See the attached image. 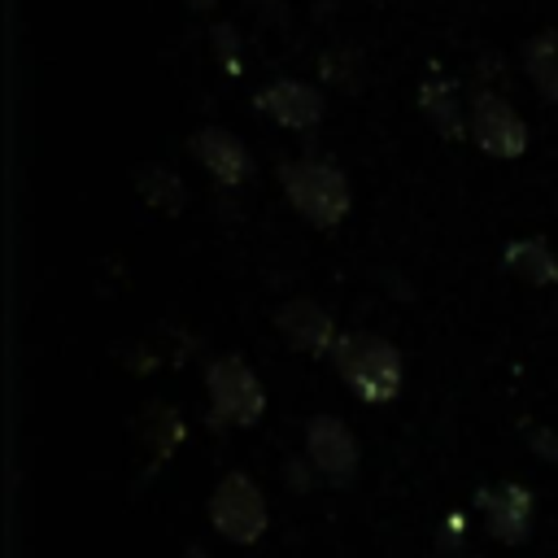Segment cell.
Here are the masks:
<instances>
[{
    "label": "cell",
    "instance_id": "obj_9",
    "mask_svg": "<svg viewBox=\"0 0 558 558\" xmlns=\"http://www.w3.org/2000/svg\"><path fill=\"white\" fill-rule=\"evenodd\" d=\"M192 148H196V157L205 161V170H209V174H214L218 183H227V187L244 183V179H248V170H253V161H248L244 144H240V140H235L231 131H222V126L196 131Z\"/></svg>",
    "mask_w": 558,
    "mask_h": 558
},
{
    "label": "cell",
    "instance_id": "obj_11",
    "mask_svg": "<svg viewBox=\"0 0 558 558\" xmlns=\"http://www.w3.org/2000/svg\"><path fill=\"white\" fill-rule=\"evenodd\" d=\"M506 266L527 283H558V253L545 240H514L506 248Z\"/></svg>",
    "mask_w": 558,
    "mask_h": 558
},
{
    "label": "cell",
    "instance_id": "obj_10",
    "mask_svg": "<svg viewBox=\"0 0 558 558\" xmlns=\"http://www.w3.org/2000/svg\"><path fill=\"white\" fill-rule=\"evenodd\" d=\"M257 105L275 118V122H283V126H314L318 122V113H323V100H318V92L310 87V83H292V78H283V83H270L262 96H257Z\"/></svg>",
    "mask_w": 558,
    "mask_h": 558
},
{
    "label": "cell",
    "instance_id": "obj_6",
    "mask_svg": "<svg viewBox=\"0 0 558 558\" xmlns=\"http://www.w3.org/2000/svg\"><path fill=\"white\" fill-rule=\"evenodd\" d=\"M305 458H310V466H318L327 480L340 484L357 466V440L336 414H318L305 427Z\"/></svg>",
    "mask_w": 558,
    "mask_h": 558
},
{
    "label": "cell",
    "instance_id": "obj_5",
    "mask_svg": "<svg viewBox=\"0 0 558 558\" xmlns=\"http://www.w3.org/2000/svg\"><path fill=\"white\" fill-rule=\"evenodd\" d=\"M471 135H475V144L484 148V153H493V157H519L523 148H527V126H523V118L501 100V96H475V105H471Z\"/></svg>",
    "mask_w": 558,
    "mask_h": 558
},
{
    "label": "cell",
    "instance_id": "obj_13",
    "mask_svg": "<svg viewBox=\"0 0 558 558\" xmlns=\"http://www.w3.org/2000/svg\"><path fill=\"white\" fill-rule=\"evenodd\" d=\"M140 192H144L161 214H179V205H183V183H179L170 170H161V166H148V170L140 174Z\"/></svg>",
    "mask_w": 558,
    "mask_h": 558
},
{
    "label": "cell",
    "instance_id": "obj_1",
    "mask_svg": "<svg viewBox=\"0 0 558 558\" xmlns=\"http://www.w3.org/2000/svg\"><path fill=\"white\" fill-rule=\"evenodd\" d=\"M331 357H336V371L353 397L379 405V401H392L401 392V353L384 336H371V331L340 336Z\"/></svg>",
    "mask_w": 558,
    "mask_h": 558
},
{
    "label": "cell",
    "instance_id": "obj_7",
    "mask_svg": "<svg viewBox=\"0 0 558 558\" xmlns=\"http://www.w3.org/2000/svg\"><path fill=\"white\" fill-rule=\"evenodd\" d=\"M275 327H279V336H283L296 353H327V349H336V340H340L331 314H327L323 305H314V301H288V305H279Z\"/></svg>",
    "mask_w": 558,
    "mask_h": 558
},
{
    "label": "cell",
    "instance_id": "obj_12",
    "mask_svg": "<svg viewBox=\"0 0 558 558\" xmlns=\"http://www.w3.org/2000/svg\"><path fill=\"white\" fill-rule=\"evenodd\" d=\"M523 65H527L532 83H536L545 96H558V31L536 35V39L523 48Z\"/></svg>",
    "mask_w": 558,
    "mask_h": 558
},
{
    "label": "cell",
    "instance_id": "obj_4",
    "mask_svg": "<svg viewBox=\"0 0 558 558\" xmlns=\"http://www.w3.org/2000/svg\"><path fill=\"white\" fill-rule=\"evenodd\" d=\"M205 388H209L214 414L231 427H253L266 410V392H262L253 366H244L240 357H214L205 366Z\"/></svg>",
    "mask_w": 558,
    "mask_h": 558
},
{
    "label": "cell",
    "instance_id": "obj_3",
    "mask_svg": "<svg viewBox=\"0 0 558 558\" xmlns=\"http://www.w3.org/2000/svg\"><path fill=\"white\" fill-rule=\"evenodd\" d=\"M209 523L235 545H253L266 532V497L253 475L231 471L218 480V488L209 493Z\"/></svg>",
    "mask_w": 558,
    "mask_h": 558
},
{
    "label": "cell",
    "instance_id": "obj_8",
    "mask_svg": "<svg viewBox=\"0 0 558 558\" xmlns=\"http://www.w3.org/2000/svg\"><path fill=\"white\" fill-rule=\"evenodd\" d=\"M480 510L488 519V532L506 545L527 536V519H532V497L519 484H497L488 493H480Z\"/></svg>",
    "mask_w": 558,
    "mask_h": 558
},
{
    "label": "cell",
    "instance_id": "obj_2",
    "mask_svg": "<svg viewBox=\"0 0 558 558\" xmlns=\"http://www.w3.org/2000/svg\"><path fill=\"white\" fill-rule=\"evenodd\" d=\"M279 183L292 209L314 227H336L349 214V183L331 161H314V157L288 161L279 166Z\"/></svg>",
    "mask_w": 558,
    "mask_h": 558
}]
</instances>
